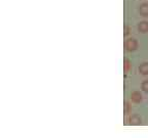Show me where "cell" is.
Segmentation results:
<instances>
[{"label":"cell","instance_id":"obj_2","mask_svg":"<svg viewBox=\"0 0 148 138\" xmlns=\"http://www.w3.org/2000/svg\"><path fill=\"white\" fill-rule=\"evenodd\" d=\"M131 99L135 103H139L142 100V94L139 91H133L132 94H131Z\"/></svg>","mask_w":148,"mask_h":138},{"label":"cell","instance_id":"obj_9","mask_svg":"<svg viewBox=\"0 0 148 138\" xmlns=\"http://www.w3.org/2000/svg\"><path fill=\"white\" fill-rule=\"evenodd\" d=\"M125 108H127V113H129V112H130V108H131V106H130L129 102H127V103H125Z\"/></svg>","mask_w":148,"mask_h":138},{"label":"cell","instance_id":"obj_5","mask_svg":"<svg viewBox=\"0 0 148 138\" xmlns=\"http://www.w3.org/2000/svg\"><path fill=\"white\" fill-rule=\"evenodd\" d=\"M130 124L131 125H140L141 124V118L138 115H133L130 118Z\"/></svg>","mask_w":148,"mask_h":138},{"label":"cell","instance_id":"obj_4","mask_svg":"<svg viewBox=\"0 0 148 138\" xmlns=\"http://www.w3.org/2000/svg\"><path fill=\"white\" fill-rule=\"evenodd\" d=\"M138 31L141 33H147L148 32V22L143 21L138 24Z\"/></svg>","mask_w":148,"mask_h":138},{"label":"cell","instance_id":"obj_7","mask_svg":"<svg viewBox=\"0 0 148 138\" xmlns=\"http://www.w3.org/2000/svg\"><path fill=\"white\" fill-rule=\"evenodd\" d=\"M131 67H132V64H131L130 60H125V73H127V72L130 71Z\"/></svg>","mask_w":148,"mask_h":138},{"label":"cell","instance_id":"obj_6","mask_svg":"<svg viewBox=\"0 0 148 138\" xmlns=\"http://www.w3.org/2000/svg\"><path fill=\"white\" fill-rule=\"evenodd\" d=\"M139 72H140L142 75H148V64L147 62H144V64H140V67H139Z\"/></svg>","mask_w":148,"mask_h":138},{"label":"cell","instance_id":"obj_8","mask_svg":"<svg viewBox=\"0 0 148 138\" xmlns=\"http://www.w3.org/2000/svg\"><path fill=\"white\" fill-rule=\"evenodd\" d=\"M141 88H142V90H143V91L148 92V80H145L143 83H142Z\"/></svg>","mask_w":148,"mask_h":138},{"label":"cell","instance_id":"obj_3","mask_svg":"<svg viewBox=\"0 0 148 138\" xmlns=\"http://www.w3.org/2000/svg\"><path fill=\"white\" fill-rule=\"evenodd\" d=\"M139 12L142 16H148V2L142 3L139 7Z\"/></svg>","mask_w":148,"mask_h":138},{"label":"cell","instance_id":"obj_1","mask_svg":"<svg viewBox=\"0 0 148 138\" xmlns=\"http://www.w3.org/2000/svg\"><path fill=\"white\" fill-rule=\"evenodd\" d=\"M125 47H127V51H135L138 47V42L134 38H130L125 42Z\"/></svg>","mask_w":148,"mask_h":138}]
</instances>
